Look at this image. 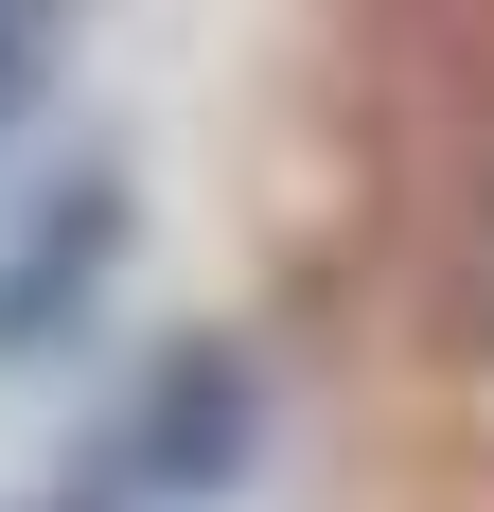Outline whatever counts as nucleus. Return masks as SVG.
Returning a JSON list of instances; mask_svg holds the SVG:
<instances>
[{
	"instance_id": "f257e3e1",
	"label": "nucleus",
	"mask_w": 494,
	"mask_h": 512,
	"mask_svg": "<svg viewBox=\"0 0 494 512\" xmlns=\"http://www.w3.org/2000/svg\"><path fill=\"white\" fill-rule=\"evenodd\" d=\"M36 53H53V0H0V124H18V89H36Z\"/></svg>"
}]
</instances>
